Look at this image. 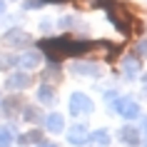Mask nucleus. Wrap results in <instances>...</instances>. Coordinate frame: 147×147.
Segmentation results:
<instances>
[{"mask_svg": "<svg viewBox=\"0 0 147 147\" xmlns=\"http://www.w3.org/2000/svg\"><path fill=\"white\" fill-rule=\"evenodd\" d=\"M38 45H40V50H42L53 62H60L62 57H78V55L92 53L95 42L72 40V38H67V35H62V38H45V40H40Z\"/></svg>", "mask_w": 147, "mask_h": 147, "instance_id": "nucleus-1", "label": "nucleus"}, {"mask_svg": "<svg viewBox=\"0 0 147 147\" xmlns=\"http://www.w3.org/2000/svg\"><path fill=\"white\" fill-rule=\"evenodd\" d=\"M95 5H100V8L107 10L110 23L115 25V28L122 32V35H135V32H140L137 18L132 15V13H127L122 5H117V3H112V0H95Z\"/></svg>", "mask_w": 147, "mask_h": 147, "instance_id": "nucleus-2", "label": "nucleus"}, {"mask_svg": "<svg viewBox=\"0 0 147 147\" xmlns=\"http://www.w3.org/2000/svg\"><path fill=\"white\" fill-rule=\"evenodd\" d=\"M95 102L87 97L85 92H72L70 95V112L78 117V115H92Z\"/></svg>", "mask_w": 147, "mask_h": 147, "instance_id": "nucleus-3", "label": "nucleus"}, {"mask_svg": "<svg viewBox=\"0 0 147 147\" xmlns=\"http://www.w3.org/2000/svg\"><path fill=\"white\" fill-rule=\"evenodd\" d=\"M112 110H115L117 115H122L125 120H137L140 117V105L130 97H117L112 100Z\"/></svg>", "mask_w": 147, "mask_h": 147, "instance_id": "nucleus-4", "label": "nucleus"}, {"mask_svg": "<svg viewBox=\"0 0 147 147\" xmlns=\"http://www.w3.org/2000/svg\"><path fill=\"white\" fill-rule=\"evenodd\" d=\"M3 42H5V45H23V47H25V45H30V42H32V38H30L25 30L13 28V30H8L5 35H3Z\"/></svg>", "mask_w": 147, "mask_h": 147, "instance_id": "nucleus-5", "label": "nucleus"}, {"mask_svg": "<svg viewBox=\"0 0 147 147\" xmlns=\"http://www.w3.org/2000/svg\"><path fill=\"white\" fill-rule=\"evenodd\" d=\"M72 72L75 75H85V78H100L102 65H97V62H72Z\"/></svg>", "mask_w": 147, "mask_h": 147, "instance_id": "nucleus-6", "label": "nucleus"}, {"mask_svg": "<svg viewBox=\"0 0 147 147\" xmlns=\"http://www.w3.org/2000/svg\"><path fill=\"white\" fill-rule=\"evenodd\" d=\"M32 85V75L30 72H13L8 78V82H5V87L8 90H25V87Z\"/></svg>", "mask_w": 147, "mask_h": 147, "instance_id": "nucleus-7", "label": "nucleus"}, {"mask_svg": "<svg viewBox=\"0 0 147 147\" xmlns=\"http://www.w3.org/2000/svg\"><path fill=\"white\" fill-rule=\"evenodd\" d=\"M87 140H90V135H87L85 125H72L67 130V142L70 145H85Z\"/></svg>", "mask_w": 147, "mask_h": 147, "instance_id": "nucleus-8", "label": "nucleus"}, {"mask_svg": "<svg viewBox=\"0 0 147 147\" xmlns=\"http://www.w3.org/2000/svg\"><path fill=\"white\" fill-rule=\"evenodd\" d=\"M117 137L122 140V142H127V145H132V147L140 145V130H137V127H132V125H125L122 130L117 132Z\"/></svg>", "mask_w": 147, "mask_h": 147, "instance_id": "nucleus-9", "label": "nucleus"}, {"mask_svg": "<svg viewBox=\"0 0 147 147\" xmlns=\"http://www.w3.org/2000/svg\"><path fill=\"white\" fill-rule=\"evenodd\" d=\"M40 60H42V55L40 53H23V55H18V65L25 70H32V67H38Z\"/></svg>", "mask_w": 147, "mask_h": 147, "instance_id": "nucleus-10", "label": "nucleus"}, {"mask_svg": "<svg viewBox=\"0 0 147 147\" xmlns=\"http://www.w3.org/2000/svg\"><path fill=\"white\" fill-rule=\"evenodd\" d=\"M45 125H47V132H62L65 130V117L60 115V112H50L47 115V120H45Z\"/></svg>", "mask_w": 147, "mask_h": 147, "instance_id": "nucleus-11", "label": "nucleus"}, {"mask_svg": "<svg viewBox=\"0 0 147 147\" xmlns=\"http://www.w3.org/2000/svg\"><path fill=\"white\" fill-rule=\"evenodd\" d=\"M38 102H42V105H53V102H55V90H53V85L42 82V85L38 87Z\"/></svg>", "mask_w": 147, "mask_h": 147, "instance_id": "nucleus-12", "label": "nucleus"}, {"mask_svg": "<svg viewBox=\"0 0 147 147\" xmlns=\"http://www.w3.org/2000/svg\"><path fill=\"white\" fill-rule=\"evenodd\" d=\"M40 142H42V132H38V130L18 135V145H40Z\"/></svg>", "mask_w": 147, "mask_h": 147, "instance_id": "nucleus-13", "label": "nucleus"}, {"mask_svg": "<svg viewBox=\"0 0 147 147\" xmlns=\"http://www.w3.org/2000/svg\"><path fill=\"white\" fill-rule=\"evenodd\" d=\"M15 140V130L10 125H0V147H10Z\"/></svg>", "mask_w": 147, "mask_h": 147, "instance_id": "nucleus-14", "label": "nucleus"}, {"mask_svg": "<svg viewBox=\"0 0 147 147\" xmlns=\"http://www.w3.org/2000/svg\"><path fill=\"white\" fill-rule=\"evenodd\" d=\"M18 65V55L15 53H0V70H10Z\"/></svg>", "mask_w": 147, "mask_h": 147, "instance_id": "nucleus-15", "label": "nucleus"}, {"mask_svg": "<svg viewBox=\"0 0 147 147\" xmlns=\"http://www.w3.org/2000/svg\"><path fill=\"white\" fill-rule=\"evenodd\" d=\"M90 140L97 142V145H102V147H107L110 145V132L107 130H95L92 135H90Z\"/></svg>", "mask_w": 147, "mask_h": 147, "instance_id": "nucleus-16", "label": "nucleus"}, {"mask_svg": "<svg viewBox=\"0 0 147 147\" xmlns=\"http://www.w3.org/2000/svg\"><path fill=\"white\" fill-rule=\"evenodd\" d=\"M122 67L127 70L130 75H137V72H140V60H137V57H127V60L122 62Z\"/></svg>", "mask_w": 147, "mask_h": 147, "instance_id": "nucleus-17", "label": "nucleus"}, {"mask_svg": "<svg viewBox=\"0 0 147 147\" xmlns=\"http://www.w3.org/2000/svg\"><path fill=\"white\" fill-rule=\"evenodd\" d=\"M23 120H28V122H40V110L38 107H25L23 110Z\"/></svg>", "mask_w": 147, "mask_h": 147, "instance_id": "nucleus-18", "label": "nucleus"}, {"mask_svg": "<svg viewBox=\"0 0 147 147\" xmlns=\"http://www.w3.org/2000/svg\"><path fill=\"white\" fill-rule=\"evenodd\" d=\"M42 78H45V80H50V78H57V80H60V65H55V62H53V65L42 72Z\"/></svg>", "mask_w": 147, "mask_h": 147, "instance_id": "nucleus-19", "label": "nucleus"}, {"mask_svg": "<svg viewBox=\"0 0 147 147\" xmlns=\"http://www.w3.org/2000/svg\"><path fill=\"white\" fill-rule=\"evenodd\" d=\"M45 3H40V0H25L23 3V10H38V8H42Z\"/></svg>", "mask_w": 147, "mask_h": 147, "instance_id": "nucleus-20", "label": "nucleus"}, {"mask_svg": "<svg viewBox=\"0 0 147 147\" xmlns=\"http://www.w3.org/2000/svg\"><path fill=\"white\" fill-rule=\"evenodd\" d=\"M35 147H57V145H53V142H40V145H35Z\"/></svg>", "mask_w": 147, "mask_h": 147, "instance_id": "nucleus-21", "label": "nucleus"}, {"mask_svg": "<svg viewBox=\"0 0 147 147\" xmlns=\"http://www.w3.org/2000/svg\"><path fill=\"white\" fill-rule=\"evenodd\" d=\"M5 13V0H0V15Z\"/></svg>", "mask_w": 147, "mask_h": 147, "instance_id": "nucleus-22", "label": "nucleus"}, {"mask_svg": "<svg viewBox=\"0 0 147 147\" xmlns=\"http://www.w3.org/2000/svg\"><path fill=\"white\" fill-rule=\"evenodd\" d=\"M40 3H67V0H40Z\"/></svg>", "mask_w": 147, "mask_h": 147, "instance_id": "nucleus-23", "label": "nucleus"}, {"mask_svg": "<svg viewBox=\"0 0 147 147\" xmlns=\"http://www.w3.org/2000/svg\"><path fill=\"white\" fill-rule=\"evenodd\" d=\"M145 132H147V120H145Z\"/></svg>", "mask_w": 147, "mask_h": 147, "instance_id": "nucleus-24", "label": "nucleus"}, {"mask_svg": "<svg viewBox=\"0 0 147 147\" xmlns=\"http://www.w3.org/2000/svg\"><path fill=\"white\" fill-rule=\"evenodd\" d=\"M145 92H147V87H145Z\"/></svg>", "mask_w": 147, "mask_h": 147, "instance_id": "nucleus-25", "label": "nucleus"}]
</instances>
